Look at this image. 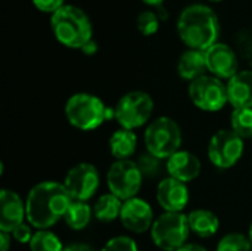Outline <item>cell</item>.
Returning <instances> with one entry per match:
<instances>
[{
  "instance_id": "1",
  "label": "cell",
  "mask_w": 252,
  "mask_h": 251,
  "mask_svg": "<svg viewBox=\"0 0 252 251\" xmlns=\"http://www.w3.org/2000/svg\"><path fill=\"white\" fill-rule=\"evenodd\" d=\"M72 198L63 183L46 180L31 188L25 200L27 220L38 229H50L65 217Z\"/></svg>"
},
{
  "instance_id": "2",
  "label": "cell",
  "mask_w": 252,
  "mask_h": 251,
  "mask_svg": "<svg viewBox=\"0 0 252 251\" xmlns=\"http://www.w3.org/2000/svg\"><path fill=\"white\" fill-rule=\"evenodd\" d=\"M177 34L188 49L205 52L219 41V16L208 4H189L179 15Z\"/></svg>"
},
{
  "instance_id": "3",
  "label": "cell",
  "mask_w": 252,
  "mask_h": 251,
  "mask_svg": "<svg viewBox=\"0 0 252 251\" xmlns=\"http://www.w3.org/2000/svg\"><path fill=\"white\" fill-rule=\"evenodd\" d=\"M50 28L55 38L69 49H81L93 38V24L89 15L74 4H65L53 13Z\"/></svg>"
},
{
  "instance_id": "4",
  "label": "cell",
  "mask_w": 252,
  "mask_h": 251,
  "mask_svg": "<svg viewBox=\"0 0 252 251\" xmlns=\"http://www.w3.org/2000/svg\"><path fill=\"white\" fill-rule=\"evenodd\" d=\"M65 117L71 126L83 132L99 129L106 120L115 117V108H109L103 101L92 93H74L65 104Z\"/></svg>"
},
{
  "instance_id": "5",
  "label": "cell",
  "mask_w": 252,
  "mask_h": 251,
  "mask_svg": "<svg viewBox=\"0 0 252 251\" xmlns=\"http://www.w3.org/2000/svg\"><path fill=\"white\" fill-rule=\"evenodd\" d=\"M143 139L148 152L161 160H168L180 151L183 135L176 120L171 117H158L146 127Z\"/></svg>"
},
{
  "instance_id": "6",
  "label": "cell",
  "mask_w": 252,
  "mask_h": 251,
  "mask_svg": "<svg viewBox=\"0 0 252 251\" xmlns=\"http://www.w3.org/2000/svg\"><path fill=\"white\" fill-rule=\"evenodd\" d=\"M190 226L188 215L164 212L151 228L152 243L162 251H176L188 243Z\"/></svg>"
},
{
  "instance_id": "7",
  "label": "cell",
  "mask_w": 252,
  "mask_h": 251,
  "mask_svg": "<svg viewBox=\"0 0 252 251\" xmlns=\"http://www.w3.org/2000/svg\"><path fill=\"white\" fill-rule=\"evenodd\" d=\"M154 99L149 93L133 90L120 98L115 107V120L123 129L136 130L145 126L154 114Z\"/></svg>"
},
{
  "instance_id": "8",
  "label": "cell",
  "mask_w": 252,
  "mask_h": 251,
  "mask_svg": "<svg viewBox=\"0 0 252 251\" xmlns=\"http://www.w3.org/2000/svg\"><path fill=\"white\" fill-rule=\"evenodd\" d=\"M106 183L111 194L121 201H127L137 197L143 175L134 160H115L106 173Z\"/></svg>"
},
{
  "instance_id": "9",
  "label": "cell",
  "mask_w": 252,
  "mask_h": 251,
  "mask_svg": "<svg viewBox=\"0 0 252 251\" xmlns=\"http://www.w3.org/2000/svg\"><path fill=\"white\" fill-rule=\"evenodd\" d=\"M189 98L196 108L207 112H217L229 104L227 86L214 75H202L189 83Z\"/></svg>"
},
{
  "instance_id": "10",
  "label": "cell",
  "mask_w": 252,
  "mask_h": 251,
  "mask_svg": "<svg viewBox=\"0 0 252 251\" xmlns=\"http://www.w3.org/2000/svg\"><path fill=\"white\" fill-rule=\"evenodd\" d=\"M245 143L232 129H223L214 133L208 143V160L221 170L232 169L242 158Z\"/></svg>"
},
{
  "instance_id": "11",
  "label": "cell",
  "mask_w": 252,
  "mask_h": 251,
  "mask_svg": "<svg viewBox=\"0 0 252 251\" xmlns=\"http://www.w3.org/2000/svg\"><path fill=\"white\" fill-rule=\"evenodd\" d=\"M100 176L94 164L92 163H78L72 166L63 179V186L66 188L72 201L92 200L99 189Z\"/></svg>"
},
{
  "instance_id": "12",
  "label": "cell",
  "mask_w": 252,
  "mask_h": 251,
  "mask_svg": "<svg viewBox=\"0 0 252 251\" xmlns=\"http://www.w3.org/2000/svg\"><path fill=\"white\" fill-rule=\"evenodd\" d=\"M205 61L208 72L220 80H230L239 72L238 53L233 47L226 43L217 41L205 52Z\"/></svg>"
},
{
  "instance_id": "13",
  "label": "cell",
  "mask_w": 252,
  "mask_h": 251,
  "mask_svg": "<svg viewBox=\"0 0 252 251\" xmlns=\"http://www.w3.org/2000/svg\"><path fill=\"white\" fill-rule=\"evenodd\" d=\"M120 220L127 231L133 234H143L151 231L155 222L154 210L146 200L134 197L123 203Z\"/></svg>"
},
{
  "instance_id": "14",
  "label": "cell",
  "mask_w": 252,
  "mask_h": 251,
  "mask_svg": "<svg viewBox=\"0 0 252 251\" xmlns=\"http://www.w3.org/2000/svg\"><path fill=\"white\" fill-rule=\"evenodd\" d=\"M190 200L188 183H183L174 178H165L159 180L157 186V201L164 212L183 213Z\"/></svg>"
},
{
  "instance_id": "15",
  "label": "cell",
  "mask_w": 252,
  "mask_h": 251,
  "mask_svg": "<svg viewBox=\"0 0 252 251\" xmlns=\"http://www.w3.org/2000/svg\"><path fill=\"white\" fill-rule=\"evenodd\" d=\"M27 219V209L22 198L12 189L0 192V231L12 232Z\"/></svg>"
},
{
  "instance_id": "16",
  "label": "cell",
  "mask_w": 252,
  "mask_h": 251,
  "mask_svg": "<svg viewBox=\"0 0 252 251\" xmlns=\"http://www.w3.org/2000/svg\"><path fill=\"white\" fill-rule=\"evenodd\" d=\"M165 169L170 178H174L183 183H189L201 175L202 164L193 152L180 149L165 161Z\"/></svg>"
},
{
  "instance_id": "17",
  "label": "cell",
  "mask_w": 252,
  "mask_h": 251,
  "mask_svg": "<svg viewBox=\"0 0 252 251\" xmlns=\"http://www.w3.org/2000/svg\"><path fill=\"white\" fill-rule=\"evenodd\" d=\"M226 86L229 104L233 108H252V70L239 71Z\"/></svg>"
},
{
  "instance_id": "18",
  "label": "cell",
  "mask_w": 252,
  "mask_h": 251,
  "mask_svg": "<svg viewBox=\"0 0 252 251\" xmlns=\"http://www.w3.org/2000/svg\"><path fill=\"white\" fill-rule=\"evenodd\" d=\"M207 71L208 68H207V61H205V53L201 50L188 49L180 55L177 61L179 75L189 83L205 75Z\"/></svg>"
},
{
  "instance_id": "19",
  "label": "cell",
  "mask_w": 252,
  "mask_h": 251,
  "mask_svg": "<svg viewBox=\"0 0 252 251\" xmlns=\"http://www.w3.org/2000/svg\"><path fill=\"white\" fill-rule=\"evenodd\" d=\"M190 232H193L199 238H211L220 229V219L217 215L207 209L192 210L188 215Z\"/></svg>"
},
{
  "instance_id": "20",
  "label": "cell",
  "mask_w": 252,
  "mask_h": 251,
  "mask_svg": "<svg viewBox=\"0 0 252 251\" xmlns=\"http://www.w3.org/2000/svg\"><path fill=\"white\" fill-rule=\"evenodd\" d=\"M137 149V136L133 130L118 129L109 138V151L115 160H131Z\"/></svg>"
},
{
  "instance_id": "21",
  "label": "cell",
  "mask_w": 252,
  "mask_h": 251,
  "mask_svg": "<svg viewBox=\"0 0 252 251\" xmlns=\"http://www.w3.org/2000/svg\"><path fill=\"white\" fill-rule=\"evenodd\" d=\"M123 203L118 197L114 194H103L97 198L94 207H93V215L94 217L102 222V223H111L121 216V209Z\"/></svg>"
},
{
  "instance_id": "22",
  "label": "cell",
  "mask_w": 252,
  "mask_h": 251,
  "mask_svg": "<svg viewBox=\"0 0 252 251\" xmlns=\"http://www.w3.org/2000/svg\"><path fill=\"white\" fill-rule=\"evenodd\" d=\"M93 209L84 201H72L63 217L66 226L72 231H83L92 222Z\"/></svg>"
},
{
  "instance_id": "23",
  "label": "cell",
  "mask_w": 252,
  "mask_h": 251,
  "mask_svg": "<svg viewBox=\"0 0 252 251\" xmlns=\"http://www.w3.org/2000/svg\"><path fill=\"white\" fill-rule=\"evenodd\" d=\"M30 246V251H63L65 246L56 234L50 229H38L34 232Z\"/></svg>"
},
{
  "instance_id": "24",
  "label": "cell",
  "mask_w": 252,
  "mask_h": 251,
  "mask_svg": "<svg viewBox=\"0 0 252 251\" xmlns=\"http://www.w3.org/2000/svg\"><path fill=\"white\" fill-rule=\"evenodd\" d=\"M230 126L244 141L252 139V108H233L230 114Z\"/></svg>"
},
{
  "instance_id": "25",
  "label": "cell",
  "mask_w": 252,
  "mask_h": 251,
  "mask_svg": "<svg viewBox=\"0 0 252 251\" xmlns=\"http://www.w3.org/2000/svg\"><path fill=\"white\" fill-rule=\"evenodd\" d=\"M216 251H252V244L247 235L230 232L219 241Z\"/></svg>"
},
{
  "instance_id": "26",
  "label": "cell",
  "mask_w": 252,
  "mask_h": 251,
  "mask_svg": "<svg viewBox=\"0 0 252 251\" xmlns=\"http://www.w3.org/2000/svg\"><path fill=\"white\" fill-rule=\"evenodd\" d=\"M159 22H161V19H159L158 13L151 9L142 10L136 19L137 30L145 37H151V36L157 34L159 30Z\"/></svg>"
},
{
  "instance_id": "27",
  "label": "cell",
  "mask_w": 252,
  "mask_h": 251,
  "mask_svg": "<svg viewBox=\"0 0 252 251\" xmlns=\"http://www.w3.org/2000/svg\"><path fill=\"white\" fill-rule=\"evenodd\" d=\"M137 167L140 169L143 178H157L161 173L162 169V161L161 158L152 155L151 152H143L137 157V160H134Z\"/></svg>"
},
{
  "instance_id": "28",
  "label": "cell",
  "mask_w": 252,
  "mask_h": 251,
  "mask_svg": "<svg viewBox=\"0 0 252 251\" xmlns=\"http://www.w3.org/2000/svg\"><path fill=\"white\" fill-rule=\"evenodd\" d=\"M238 53L252 65V34L248 30H241L235 36Z\"/></svg>"
},
{
  "instance_id": "29",
  "label": "cell",
  "mask_w": 252,
  "mask_h": 251,
  "mask_svg": "<svg viewBox=\"0 0 252 251\" xmlns=\"http://www.w3.org/2000/svg\"><path fill=\"white\" fill-rule=\"evenodd\" d=\"M100 251H139V247L133 238L127 235H120L111 238Z\"/></svg>"
},
{
  "instance_id": "30",
  "label": "cell",
  "mask_w": 252,
  "mask_h": 251,
  "mask_svg": "<svg viewBox=\"0 0 252 251\" xmlns=\"http://www.w3.org/2000/svg\"><path fill=\"white\" fill-rule=\"evenodd\" d=\"M32 4L37 10L43 13H56L61 7L65 6V0H32Z\"/></svg>"
},
{
  "instance_id": "31",
  "label": "cell",
  "mask_w": 252,
  "mask_h": 251,
  "mask_svg": "<svg viewBox=\"0 0 252 251\" xmlns=\"http://www.w3.org/2000/svg\"><path fill=\"white\" fill-rule=\"evenodd\" d=\"M12 238L19 243V244H30L31 240H32V229H31V225L30 223H22L19 225L18 228H15L12 232H10Z\"/></svg>"
},
{
  "instance_id": "32",
  "label": "cell",
  "mask_w": 252,
  "mask_h": 251,
  "mask_svg": "<svg viewBox=\"0 0 252 251\" xmlns=\"http://www.w3.org/2000/svg\"><path fill=\"white\" fill-rule=\"evenodd\" d=\"M97 49H99V46H97V41L94 40V38H92L90 41H87L80 50L84 53V55H87V56H92V55H94L96 52H97Z\"/></svg>"
},
{
  "instance_id": "33",
  "label": "cell",
  "mask_w": 252,
  "mask_h": 251,
  "mask_svg": "<svg viewBox=\"0 0 252 251\" xmlns=\"http://www.w3.org/2000/svg\"><path fill=\"white\" fill-rule=\"evenodd\" d=\"M12 235L9 232L0 231V251H9L10 243H12Z\"/></svg>"
},
{
  "instance_id": "34",
  "label": "cell",
  "mask_w": 252,
  "mask_h": 251,
  "mask_svg": "<svg viewBox=\"0 0 252 251\" xmlns=\"http://www.w3.org/2000/svg\"><path fill=\"white\" fill-rule=\"evenodd\" d=\"M63 251H93V249L86 243H72L65 246Z\"/></svg>"
},
{
  "instance_id": "35",
  "label": "cell",
  "mask_w": 252,
  "mask_h": 251,
  "mask_svg": "<svg viewBox=\"0 0 252 251\" xmlns=\"http://www.w3.org/2000/svg\"><path fill=\"white\" fill-rule=\"evenodd\" d=\"M176 251H208L205 247L195 244V243H186L185 246H182L180 249H177Z\"/></svg>"
},
{
  "instance_id": "36",
  "label": "cell",
  "mask_w": 252,
  "mask_h": 251,
  "mask_svg": "<svg viewBox=\"0 0 252 251\" xmlns=\"http://www.w3.org/2000/svg\"><path fill=\"white\" fill-rule=\"evenodd\" d=\"M145 4H148V6H152V7H159V6H162L164 4V1L165 0H142Z\"/></svg>"
},
{
  "instance_id": "37",
  "label": "cell",
  "mask_w": 252,
  "mask_h": 251,
  "mask_svg": "<svg viewBox=\"0 0 252 251\" xmlns=\"http://www.w3.org/2000/svg\"><path fill=\"white\" fill-rule=\"evenodd\" d=\"M248 238H250V241H251V244H252V223H251V226H250V234H248Z\"/></svg>"
},
{
  "instance_id": "38",
  "label": "cell",
  "mask_w": 252,
  "mask_h": 251,
  "mask_svg": "<svg viewBox=\"0 0 252 251\" xmlns=\"http://www.w3.org/2000/svg\"><path fill=\"white\" fill-rule=\"evenodd\" d=\"M208 1H213V3H219V1H223V0H208Z\"/></svg>"
}]
</instances>
